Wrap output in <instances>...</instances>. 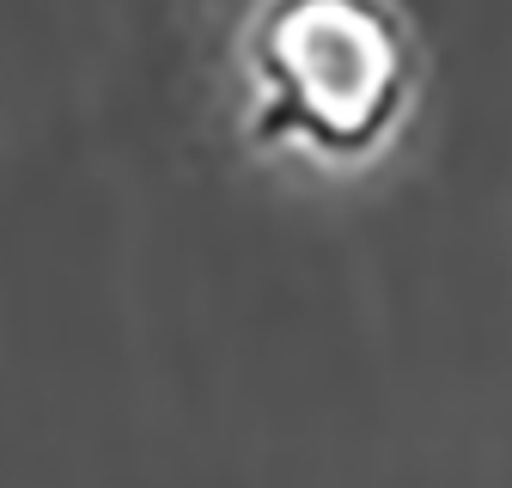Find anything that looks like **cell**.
Returning a JSON list of instances; mask_svg holds the SVG:
<instances>
[{
  "label": "cell",
  "mask_w": 512,
  "mask_h": 488,
  "mask_svg": "<svg viewBox=\"0 0 512 488\" xmlns=\"http://www.w3.org/2000/svg\"><path fill=\"white\" fill-rule=\"evenodd\" d=\"M250 129L354 165L384 147L409 98V43L378 0H269L250 31Z\"/></svg>",
  "instance_id": "obj_1"
}]
</instances>
